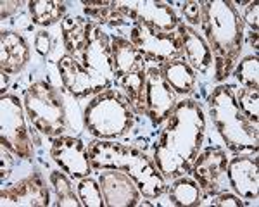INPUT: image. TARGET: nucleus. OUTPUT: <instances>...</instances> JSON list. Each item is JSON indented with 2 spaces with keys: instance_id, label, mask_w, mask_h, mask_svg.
<instances>
[{
  "instance_id": "f257e3e1",
  "label": "nucleus",
  "mask_w": 259,
  "mask_h": 207,
  "mask_svg": "<svg viewBox=\"0 0 259 207\" xmlns=\"http://www.w3.org/2000/svg\"><path fill=\"white\" fill-rule=\"evenodd\" d=\"M206 136V118L197 102H178L154 150V163L164 178L190 173Z\"/></svg>"
},
{
  "instance_id": "f03ea898",
  "label": "nucleus",
  "mask_w": 259,
  "mask_h": 207,
  "mask_svg": "<svg viewBox=\"0 0 259 207\" xmlns=\"http://www.w3.org/2000/svg\"><path fill=\"white\" fill-rule=\"evenodd\" d=\"M202 31L214 59L216 80L228 78L235 69L244 43V21L227 0L202 2Z\"/></svg>"
},
{
  "instance_id": "7ed1b4c3",
  "label": "nucleus",
  "mask_w": 259,
  "mask_h": 207,
  "mask_svg": "<svg viewBox=\"0 0 259 207\" xmlns=\"http://www.w3.org/2000/svg\"><path fill=\"white\" fill-rule=\"evenodd\" d=\"M90 164L95 169H118L132 178L140 193L147 198H157L166 190L164 176L154 161L144 152L128 145L99 140L89 145Z\"/></svg>"
},
{
  "instance_id": "20e7f679",
  "label": "nucleus",
  "mask_w": 259,
  "mask_h": 207,
  "mask_svg": "<svg viewBox=\"0 0 259 207\" xmlns=\"http://www.w3.org/2000/svg\"><path fill=\"white\" fill-rule=\"evenodd\" d=\"M209 113L223 142L233 152H256L259 145L257 123L250 119L237 106L232 86H216L209 95Z\"/></svg>"
},
{
  "instance_id": "39448f33",
  "label": "nucleus",
  "mask_w": 259,
  "mask_h": 207,
  "mask_svg": "<svg viewBox=\"0 0 259 207\" xmlns=\"http://www.w3.org/2000/svg\"><path fill=\"white\" fill-rule=\"evenodd\" d=\"M135 113L132 111L128 100L118 92L97 93L89 102L83 113L87 130L100 140H112L124 136L133 128Z\"/></svg>"
},
{
  "instance_id": "423d86ee",
  "label": "nucleus",
  "mask_w": 259,
  "mask_h": 207,
  "mask_svg": "<svg viewBox=\"0 0 259 207\" xmlns=\"http://www.w3.org/2000/svg\"><path fill=\"white\" fill-rule=\"evenodd\" d=\"M24 109L33 126L49 136H57L64 131L66 114L64 106L52 85L36 81L24 92Z\"/></svg>"
},
{
  "instance_id": "0eeeda50",
  "label": "nucleus",
  "mask_w": 259,
  "mask_h": 207,
  "mask_svg": "<svg viewBox=\"0 0 259 207\" xmlns=\"http://www.w3.org/2000/svg\"><path fill=\"white\" fill-rule=\"evenodd\" d=\"M0 142L21 159H31L33 148L24 123L23 106L14 95L2 93L0 98Z\"/></svg>"
},
{
  "instance_id": "6e6552de",
  "label": "nucleus",
  "mask_w": 259,
  "mask_h": 207,
  "mask_svg": "<svg viewBox=\"0 0 259 207\" xmlns=\"http://www.w3.org/2000/svg\"><path fill=\"white\" fill-rule=\"evenodd\" d=\"M130 41L139 48L145 61L166 64L182 59L183 45L177 33H162L142 23H133L130 30Z\"/></svg>"
},
{
  "instance_id": "1a4fd4ad",
  "label": "nucleus",
  "mask_w": 259,
  "mask_h": 207,
  "mask_svg": "<svg viewBox=\"0 0 259 207\" xmlns=\"http://www.w3.org/2000/svg\"><path fill=\"white\" fill-rule=\"evenodd\" d=\"M74 59L80 62L81 68L94 78L100 92L109 88L112 76H116L114 64H112L111 40L97 24L94 26L89 43L85 45V48L78 56H74Z\"/></svg>"
},
{
  "instance_id": "9d476101",
  "label": "nucleus",
  "mask_w": 259,
  "mask_h": 207,
  "mask_svg": "<svg viewBox=\"0 0 259 207\" xmlns=\"http://www.w3.org/2000/svg\"><path fill=\"white\" fill-rule=\"evenodd\" d=\"M119 12H123L132 23H142L162 33H173L178 28V18L166 2L156 0H132L116 2Z\"/></svg>"
},
{
  "instance_id": "9b49d317",
  "label": "nucleus",
  "mask_w": 259,
  "mask_h": 207,
  "mask_svg": "<svg viewBox=\"0 0 259 207\" xmlns=\"http://www.w3.org/2000/svg\"><path fill=\"white\" fill-rule=\"evenodd\" d=\"M177 107L175 92L157 68H150L145 76V114L154 126L168 121Z\"/></svg>"
},
{
  "instance_id": "f8f14e48",
  "label": "nucleus",
  "mask_w": 259,
  "mask_h": 207,
  "mask_svg": "<svg viewBox=\"0 0 259 207\" xmlns=\"http://www.w3.org/2000/svg\"><path fill=\"white\" fill-rule=\"evenodd\" d=\"M227 152L221 150L220 147H211L195 157L190 171L200 190L207 192L209 195H216L223 192V185L227 181Z\"/></svg>"
},
{
  "instance_id": "ddd939ff",
  "label": "nucleus",
  "mask_w": 259,
  "mask_h": 207,
  "mask_svg": "<svg viewBox=\"0 0 259 207\" xmlns=\"http://www.w3.org/2000/svg\"><path fill=\"white\" fill-rule=\"evenodd\" d=\"M104 205L107 207H135L140 204V190L126 173L118 169H102L99 176Z\"/></svg>"
},
{
  "instance_id": "4468645a",
  "label": "nucleus",
  "mask_w": 259,
  "mask_h": 207,
  "mask_svg": "<svg viewBox=\"0 0 259 207\" xmlns=\"http://www.w3.org/2000/svg\"><path fill=\"white\" fill-rule=\"evenodd\" d=\"M50 156L61 166L64 173H69L74 178H87L92 171L89 148L80 138L73 136H57L52 142Z\"/></svg>"
},
{
  "instance_id": "2eb2a0df",
  "label": "nucleus",
  "mask_w": 259,
  "mask_h": 207,
  "mask_svg": "<svg viewBox=\"0 0 259 207\" xmlns=\"http://www.w3.org/2000/svg\"><path fill=\"white\" fill-rule=\"evenodd\" d=\"M227 180L233 192L242 198L257 200L259 195V166L256 157L237 156L228 161Z\"/></svg>"
},
{
  "instance_id": "dca6fc26",
  "label": "nucleus",
  "mask_w": 259,
  "mask_h": 207,
  "mask_svg": "<svg viewBox=\"0 0 259 207\" xmlns=\"http://www.w3.org/2000/svg\"><path fill=\"white\" fill-rule=\"evenodd\" d=\"M49 204V190L36 173L2 190V205L45 207Z\"/></svg>"
},
{
  "instance_id": "f3484780",
  "label": "nucleus",
  "mask_w": 259,
  "mask_h": 207,
  "mask_svg": "<svg viewBox=\"0 0 259 207\" xmlns=\"http://www.w3.org/2000/svg\"><path fill=\"white\" fill-rule=\"evenodd\" d=\"M57 68H59L62 85H64V88L71 95H74V97H87V95L92 93H102L94 78L81 68V64L73 56L61 57Z\"/></svg>"
},
{
  "instance_id": "a211bd4d",
  "label": "nucleus",
  "mask_w": 259,
  "mask_h": 207,
  "mask_svg": "<svg viewBox=\"0 0 259 207\" xmlns=\"http://www.w3.org/2000/svg\"><path fill=\"white\" fill-rule=\"evenodd\" d=\"M178 36L182 40L183 52L187 54V62L195 71L206 74L212 66V54L207 41L199 35L190 24H178Z\"/></svg>"
},
{
  "instance_id": "6ab92c4d",
  "label": "nucleus",
  "mask_w": 259,
  "mask_h": 207,
  "mask_svg": "<svg viewBox=\"0 0 259 207\" xmlns=\"http://www.w3.org/2000/svg\"><path fill=\"white\" fill-rule=\"evenodd\" d=\"M30 48L19 33L2 31L0 35V68L7 74H16L26 66Z\"/></svg>"
},
{
  "instance_id": "aec40b11",
  "label": "nucleus",
  "mask_w": 259,
  "mask_h": 207,
  "mask_svg": "<svg viewBox=\"0 0 259 207\" xmlns=\"http://www.w3.org/2000/svg\"><path fill=\"white\" fill-rule=\"evenodd\" d=\"M112 50V64H114V73L118 78L145 71V59L139 52V48L132 43L128 38L123 36H114L111 40Z\"/></svg>"
},
{
  "instance_id": "412c9836",
  "label": "nucleus",
  "mask_w": 259,
  "mask_h": 207,
  "mask_svg": "<svg viewBox=\"0 0 259 207\" xmlns=\"http://www.w3.org/2000/svg\"><path fill=\"white\" fill-rule=\"evenodd\" d=\"M94 23L81 19V18H66L62 19V36L64 45L71 56H78L85 45L89 43L90 35L94 31Z\"/></svg>"
},
{
  "instance_id": "4be33fe9",
  "label": "nucleus",
  "mask_w": 259,
  "mask_h": 207,
  "mask_svg": "<svg viewBox=\"0 0 259 207\" xmlns=\"http://www.w3.org/2000/svg\"><path fill=\"white\" fill-rule=\"evenodd\" d=\"M161 74L164 76V80L168 81V85L175 90L177 93H192L195 86V73L190 68L189 62L183 59L169 61L166 64H162Z\"/></svg>"
},
{
  "instance_id": "5701e85b",
  "label": "nucleus",
  "mask_w": 259,
  "mask_h": 207,
  "mask_svg": "<svg viewBox=\"0 0 259 207\" xmlns=\"http://www.w3.org/2000/svg\"><path fill=\"white\" fill-rule=\"evenodd\" d=\"M145 76L147 73L140 71L135 74L119 78L121 88L124 90V98L135 114H145Z\"/></svg>"
},
{
  "instance_id": "b1692460",
  "label": "nucleus",
  "mask_w": 259,
  "mask_h": 207,
  "mask_svg": "<svg viewBox=\"0 0 259 207\" xmlns=\"http://www.w3.org/2000/svg\"><path fill=\"white\" fill-rule=\"evenodd\" d=\"M200 198H202V193H200L199 183L185 176L177 178V181L169 186V200L173 205H200Z\"/></svg>"
},
{
  "instance_id": "393cba45",
  "label": "nucleus",
  "mask_w": 259,
  "mask_h": 207,
  "mask_svg": "<svg viewBox=\"0 0 259 207\" xmlns=\"http://www.w3.org/2000/svg\"><path fill=\"white\" fill-rule=\"evenodd\" d=\"M85 12L92 19H97L100 23H107L111 26H124L130 23V19L123 12H119L116 2H83Z\"/></svg>"
},
{
  "instance_id": "a878e982",
  "label": "nucleus",
  "mask_w": 259,
  "mask_h": 207,
  "mask_svg": "<svg viewBox=\"0 0 259 207\" xmlns=\"http://www.w3.org/2000/svg\"><path fill=\"white\" fill-rule=\"evenodd\" d=\"M30 14L33 23L47 26L54 24L62 19L66 12V6L61 2H52V0H31L30 4Z\"/></svg>"
},
{
  "instance_id": "bb28decb",
  "label": "nucleus",
  "mask_w": 259,
  "mask_h": 207,
  "mask_svg": "<svg viewBox=\"0 0 259 207\" xmlns=\"http://www.w3.org/2000/svg\"><path fill=\"white\" fill-rule=\"evenodd\" d=\"M50 181L54 185L57 195V205L61 207H80L81 200L80 197L74 193V188L71 185V181L68 180V176H64L59 171H54L50 175Z\"/></svg>"
},
{
  "instance_id": "cd10ccee",
  "label": "nucleus",
  "mask_w": 259,
  "mask_h": 207,
  "mask_svg": "<svg viewBox=\"0 0 259 207\" xmlns=\"http://www.w3.org/2000/svg\"><path fill=\"white\" fill-rule=\"evenodd\" d=\"M235 78L245 88H259V59L257 56L245 57L235 66Z\"/></svg>"
},
{
  "instance_id": "c85d7f7f",
  "label": "nucleus",
  "mask_w": 259,
  "mask_h": 207,
  "mask_svg": "<svg viewBox=\"0 0 259 207\" xmlns=\"http://www.w3.org/2000/svg\"><path fill=\"white\" fill-rule=\"evenodd\" d=\"M78 197L81 200V205L85 207H102L104 197L100 192V185L92 178H81L78 183Z\"/></svg>"
},
{
  "instance_id": "c756f323",
  "label": "nucleus",
  "mask_w": 259,
  "mask_h": 207,
  "mask_svg": "<svg viewBox=\"0 0 259 207\" xmlns=\"http://www.w3.org/2000/svg\"><path fill=\"white\" fill-rule=\"evenodd\" d=\"M237 106L252 123H257L259 118V93L254 88H242L235 95Z\"/></svg>"
},
{
  "instance_id": "7c9ffc66",
  "label": "nucleus",
  "mask_w": 259,
  "mask_h": 207,
  "mask_svg": "<svg viewBox=\"0 0 259 207\" xmlns=\"http://www.w3.org/2000/svg\"><path fill=\"white\" fill-rule=\"evenodd\" d=\"M183 14L190 24L202 26V2H185L183 4Z\"/></svg>"
},
{
  "instance_id": "2f4dec72",
  "label": "nucleus",
  "mask_w": 259,
  "mask_h": 207,
  "mask_svg": "<svg viewBox=\"0 0 259 207\" xmlns=\"http://www.w3.org/2000/svg\"><path fill=\"white\" fill-rule=\"evenodd\" d=\"M206 204L220 205V207H227V205L240 207V205H244V202H242L239 197L232 195V193L221 192V193H216V197H212V200H211V202H206ZM206 204H204V205H206Z\"/></svg>"
},
{
  "instance_id": "473e14b6",
  "label": "nucleus",
  "mask_w": 259,
  "mask_h": 207,
  "mask_svg": "<svg viewBox=\"0 0 259 207\" xmlns=\"http://www.w3.org/2000/svg\"><path fill=\"white\" fill-rule=\"evenodd\" d=\"M257 19H259V7H257V2H249V7L245 9V12H244V19H242V21H245V23H247L249 26L252 28V31H254V33H257V28H259Z\"/></svg>"
},
{
  "instance_id": "72a5a7b5",
  "label": "nucleus",
  "mask_w": 259,
  "mask_h": 207,
  "mask_svg": "<svg viewBox=\"0 0 259 207\" xmlns=\"http://www.w3.org/2000/svg\"><path fill=\"white\" fill-rule=\"evenodd\" d=\"M35 47H36V52L41 54V56L49 54V50H50V35H49V33L40 31L38 35H36V38H35Z\"/></svg>"
},
{
  "instance_id": "f704fd0d",
  "label": "nucleus",
  "mask_w": 259,
  "mask_h": 207,
  "mask_svg": "<svg viewBox=\"0 0 259 207\" xmlns=\"http://www.w3.org/2000/svg\"><path fill=\"white\" fill-rule=\"evenodd\" d=\"M9 148L7 147H0V159H2V178H6V176H9L11 175V171H12V157L9 152Z\"/></svg>"
},
{
  "instance_id": "c9c22d12",
  "label": "nucleus",
  "mask_w": 259,
  "mask_h": 207,
  "mask_svg": "<svg viewBox=\"0 0 259 207\" xmlns=\"http://www.w3.org/2000/svg\"><path fill=\"white\" fill-rule=\"evenodd\" d=\"M0 6H2V19H6V18H9L16 9H18L19 2H6V0H4Z\"/></svg>"
},
{
  "instance_id": "e433bc0d",
  "label": "nucleus",
  "mask_w": 259,
  "mask_h": 207,
  "mask_svg": "<svg viewBox=\"0 0 259 207\" xmlns=\"http://www.w3.org/2000/svg\"><path fill=\"white\" fill-rule=\"evenodd\" d=\"M0 76H2V85H0V88H2V93H6V88H7V83H9V74L6 71L0 73Z\"/></svg>"
},
{
  "instance_id": "4c0bfd02",
  "label": "nucleus",
  "mask_w": 259,
  "mask_h": 207,
  "mask_svg": "<svg viewBox=\"0 0 259 207\" xmlns=\"http://www.w3.org/2000/svg\"><path fill=\"white\" fill-rule=\"evenodd\" d=\"M250 45H254V48H257V33L252 31V35H250Z\"/></svg>"
}]
</instances>
